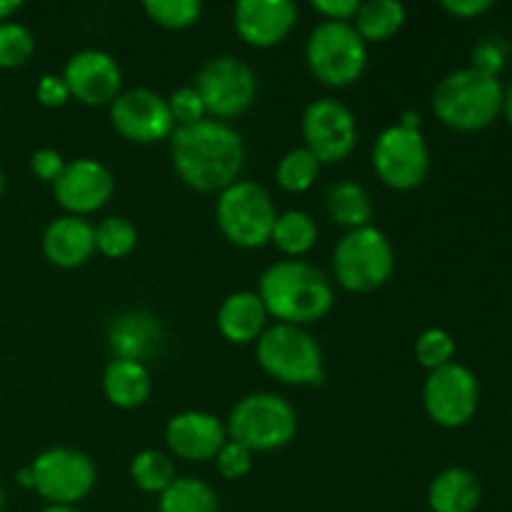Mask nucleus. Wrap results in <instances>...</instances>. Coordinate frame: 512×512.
Segmentation results:
<instances>
[{"label":"nucleus","mask_w":512,"mask_h":512,"mask_svg":"<svg viewBox=\"0 0 512 512\" xmlns=\"http://www.w3.org/2000/svg\"><path fill=\"white\" fill-rule=\"evenodd\" d=\"M170 158L175 173L188 188L198 193H220L243 173L245 145L238 130L228 123L205 118L173 130Z\"/></svg>","instance_id":"nucleus-1"},{"label":"nucleus","mask_w":512,"mask_h":512,"mask_svg":"<svg viewBox=\"0 0 512 512\" xmlns=\"http://www.w3.org/2000/svg\"><path fill=\"white\" fill-rule=\"evenodd\" d=\"M258 295L270 318L298 328L323 320L335 303L328 275L305 260H280L270 265L260 275Z\"/></svg>","instance_id":"nucleus-2"},{"label":"nucleus","mask_w":512,"mask_h":512,"mask_svg":"<svg viewBox=\"0 0 512 512\" xmlns=\"http://www.w3.org/2000/svg\"><path fill=\"white\" fill-rule=\"evenodd\" d=\"M505 88L495 75L475 68L445 75L433 93V113L448 128L460 133H478L495 123L503 113Z\"/></svg>","instance_id":"nucleus-3"},{"label":"nucleus","mask_w":512,"mask_h":512,"mask_svg":"<svg viewBox=\"0 0 512 512\" xmlns=\"http://www.w3.org/2000/svg\"><path fill=\"white\" fill-rule=\"evenodd\" d=\"M255 355L260 368L285 385L305 388L325 380L323 350L318 340L298 325H270L255 343Z\"/></svg>","instance_id":"nucleus-4"},{"label":"nucleus","mask_w":512,"mask_h":512,"mask_svg":"<svg viewBox=\"0 0 512 512\" xmlns=\"http://www.w3.org/2000/svg\"><path fill=\"white\" fill-rule=\"evenodd\" d=\"M275 205L268 190L253 180H235L220 190L215 203V220L220 233L235 248L255 250L270 243L275 225Z\"/></svg>","instance_id":"nucleus-5"},{"label":"nucleus","mask_w":512,"mask_h":512,"mask_svg":"<svg viewBox=\"0 0 512 512\" xmlns=\"http://www.w3.org/2000/svg\"><path fill=\"white\" fill-rule=\"evenodd\" d=\"M228 438L250 453L280 450L298 433V415L285 398L273 393L245 395L228 418Z\"/></svg>","instance_id":"nucleus-6"},{"label":"nucleus","mask_w":512,"mask_h":512,"mask_svg":"<svg viewBox=\"0 0 512 512\" xmlns=\"http://www.w3.org/2000/svg\"><path fill=\"white\" fill-rule=\"evenodd\" d=\"M335 280L350 293H373L390 280L395 250L388 235L375 225L348 230L333 253Z\"/></svg>","instance_id":"nucleus-7"},{"label":"nucleus","mask_w":512,"mask_h":512,"mask_svg":"<svg viewBox=\"0 0 512 512\" xmlns=\"http://www.w3.org/2000/svg\"><path fill=\"white\" fill-rule=\"evenodd\" d=\"M305 60L315 80L330 88H348L358 83L368 63V48L350 23L323 20L310 33Z\"/></svg>","instance_id":"nucleus-8"},{"label":"nucleus","mask_w":512,"mask_h":512,"mask_svg":"<svg viewBox=\"0 0 512 512\" xmlns=\"http://www.w3.org/2000/svg\"><path fill=\"white\" fill-rule=\"evenodd\" d=\"M33 470V490L50 505H70L88 498L95 488L93 460L73 448H48L30 463Z\"/></svg>","instance_id":"nucleus-9"},{"label":"nucleus","mask_w":512,"mask_h":512,"mask_svg":"<svg viewBox=\"0 0 512 512\" xmlns=\"http://www.w3.org/2000/svg\"><path fill=\"white\" fill-rule=\"evenodd\" d=\"M373 170L388 188L415 190L430 173V148L420 130L390 125L373 145Z\"/></svg>","instance_id":"nucleus-10"},{"label":"nucleus","mask_w":512,"mask_h":512,"mask_svg":"<svg viewBox=\"0 0 512 512\" xmlns=\"http://www.w3.org/2000/svg\"><path fill=\"white\" fill-rule=\"evenodd\" d=\"M195 90L205 105V113L215 118H235L253 105L258 80L253 68L233 55L208 60L195 78Z\"/></svg>","instance_id":"nucleus-11"},{"label":"nucleus","mask_w":512,"mask_h":512,"mask_svg":"<svg viewBox=\"0 0 512 512\" xmlns=\"http://www.w3.org/2000/svg\"><path fill=\"white\" fill-rule=\"evenodd\" d=\"M480 385L473 370L460 363H450L445 368L428 375L423 388L425 413L440 428H463L470 423L478 410Z\"/></svg>","instance_id":"nucleus-12"},{"label":"nucleus","mask_w":512,"mask_h":512,"mask_svg":"<svg viewBox=\"0 0 512 512\" xmlns=\"http://www.w3.org/2000/svg\"><path fill=\"white\" fill-rule=\"evenodd\" d=\"M303 140L320 165L340 163L353 153L358 143L355 115L340 100H315L303 113Z\"/></svg>","instance_id":"nucleus-13"},{"label":"nucleus","mask_w":512,"mask_h":512,"mask_svg":"<svg viewBox=\"0 0 512 512\" xmlns=\"http://www.w3.org/2000/svg\"><path fill=\"white\" fill-rule=\"evenodd\" d=\"M110 123H113L115 133L140 145L170 138L175 130L168 98L148 88H133L120 93L110 103Z\"/></svg>","instance_id":"nucleus-14"},{"label":"nucleus","mask_w":512,"mask_h":512,"mask_svg":"<svg viewBox=\"0 0 512 512\" xmlns=\"http://www.w3.org/2000/svg\"><path fill=\"white\" fill-rule=\"evenodd\" d=\"M115 193V178L100 160L78 158L65 163V170L53 183V195L68 215H85L105 208Z\"/></svg>","instance_id":"nucleus-15"},{"label":"nucleus","mask_w":512,"mask_h":512,"mask_svg":"<svg viewBox=\"0 0 512 512\" xmlns=\"http://www.w3.org/2000/svg\"><path fill=\"white\" fill-rule=\"evenodd\" d=\"M63 80L70 98L90 108L110 105L123 88V73L113 55L105 50H80L65 63Z\"/></svg>","instance_id":"nucleus-16"},{"label":"nucleus","mask_w":512,"mask_h":512,"mask_svg":"<svg viewBox=\"0 0 512 512\" xmlns=\"http://www.w3.org/2000/svg\"><path fill=\"white\" fill-rule=\"evenodd\" d=\"M298 23V8L290 0H240L233 25L243 43L253 48L280 45Z\"/></svg>","instance_id":"nucleus-17"},{"label":"nucleus","mask_w":512,"mask_h":512,"mask_svg":"<svg viewBox=\"0 0 512 512\" xmlns=\"http://www.w3.org/2000/svg\"><path fill=\"white\" fill-rule=\"evenodd\" d=\"M228 440V430L215 415L203 410H185L170 418L165 425V443L175 458L190 460V463H205L218 455Z\"/></svg>","instance_id":"nucleus-18"},{"label":"nucleus","mask_w":512,"mask_h":512,"mask_svg":"<svg viewBox=\"0 0 512 512\" xmlns=\"http://www.w3.org/2000/svg\"><path fill=\"white\" fill-rule=\"evenodd\" d=\"M95 253V228L78 215L53 220L43 233V255L55 268L73 270L88 263Z\"/></svg>","instance_id":"nucleus-19"},{"label":"nucleus","mask_w":512,"mask_h":512,"mask_svg":"<svg viewBox=\"0 0 512 512\" xmlns=\"http://www.w3.org/2000/svg\"><path fill=\"white\" fill-rule=\"evenodd\" d=\"M268 318L270 315L258 293L238 290L228 295L218 308V330L228 343H258L260 335L268 330Z\"/></svg>","instance_id":"nucleus-20"},{"label":"nucleus","mask_w":512,"mask_h":512,"mask_svg":"<svg viewBox=\"0 0 512 512\" xmlns=\"http://www.w3.org/2000/svg\"><path fill=\"white\" fill-rule=\"evenodd\" d=\"M160 338H163L160 323L145 310L123 313L108 330V343L115 360H133V363H143L148 355H153Z\"/></svg>","instance_id":"nucleus-21"},{"label":"nucleus","mask_w":512,"mask_h":512,"mask_svg":"<svg viewBox=\"0 0 512 512\" xmlns=\"http://www.w3.org/2000/svg\"><path fill=\"white\" fill-rule=\"evenodd\" d=\"M483 500V483L468 468H448L428 488V505L433 512H475Z\"/></svg>","instance_id":"nucleus-22"},{"label":"nucleus","mask_w":512,"mask_h":512,"mask_svg":"<svg viewBox=\"0 0 512 512\" xmlns=\"http://www.w3.org/2000/svg\"><path fill=\"white\" fill-rule=\"evenodd\" d=\"M103 393L115 408H140L150 398L148 368L133 360H113L103 373Z\"/></svg>","instance_id":"nucleus-23"},{"label":"nucleus","mask_w":512,"mask_h":512,"mask_svg":"<svg viewBox=\"0 0 512 512\" xmlns=\"http://www.w3.org/2000/svg\"><path fill=\"white\" fill-rule=\"evenodd\" d=\"M325 208H328L333 223L348 230L365 228L373 220V200H370L368 190L355 180H340V183L330 185L328 195H325Z\"/></svg>","instance_id":"nucleus-24"},{"label":"nucleus","mask_w":512,"mask_h":512,"mask_svg":"<svg viewBox=\"0 0 512 512\" xmlns=\"http://www.w3.org/2000/svg\"><path fill=\"white\" fill-rule=\"evenodd\" d=\"M405 25V5L398 0H368L360 3L355 25L365 43H380L398 33Z\"/></svg>","instance_id":"nucleus-25"},{"label":"nucleus","mask_w":512,"mask_h":512,"mask_svg":"<svg viewBox=\"0 0 512 512\" xmlns=\"http://www.w3.org/2000/svg\"><path fill=\"white\" fill-rule=\"evenodd\" d=\"M270 243L288 255L290 260H298L300 255L310 253L318 243V225L303 210H288V213L278 215L270 233Z\"/></svg>","instance_id":"nucleus-26"},{"label":"nucleus","mask_w":512,"mask_h":512,"mask_svg":"<svg viewBox=\"0 0 512 512\" xmlns=\"http://www.w3.org/2000/svg\"><path fill=\"white\" fill-rule=\"evenodd\" d=\"M158 512H220L215 490L198 478H175L165 493H160Z\"/></svg>","instance_id":"nucleus-27"},{"label":"nucleus","mask_w":512,"mask_h":512,"mask_svg":"<svg viewBox=\"0 0 512 512\" xmlns=\"http://www.w3.org/2000/svg\"><path fill=\"white\" fill-rule=\"evenodd\" d=\"M130 478L143 493L160 495L175 483L178 475H175V465L168 455L160 450H143L130 463Z\"/></svg>","instance_id":"nucleus-28"},{"label":"nucleus","mask_w":512,"mask_h":512,"mask_svg":"<svg viewBox=\"0 0 512 512\" xmlns=\"http://www.w3.org/2000/svg\"><path fill=\"white\" fill-rule=\"evenodd\" d=\"M320 175V163L308 148H295L280 158L275 180L288 193H305L313 188V183Z\"/></svg>","instance_id":"nucleus-29"},{"label":"nucleus","mask_w":512,"mask_h":512,"mask_svg":"<svg viewBox=\"0 0 512 512\" xmlns=\"http://www.w3.org/2000/svg\"><path fill=\"white\" fill-rule=\"evenodd\" d=\"M138 245V230L123 215H110L95 228V250L105 258L120 260Z\"/></svg>","instance_id":"nucleus-30"},{"label":"nucleus","mask_w":512,"mask_h":512,"mask_svg":"<svg viewBox=\"0 0 512 512\" xmlns=\"http://www.w3.org/2000/svg\"><path fill=\"white\" fill-rule=\"evenodd\" d=\"M143 10L160 28L185 30L198 23L203 15V3L200 0H148Z\"/></svg>","instance_id":"nucleus-31"},{"label":"nucleus","mask_w":512,"mask_h":512,"mask_svg":"<svg viewBox=\"0 0 512 512\" xmlns=\"http://www.w3.org/2000/svg\"><path fill=\"white\" fill-rule=\"evenodd\" d=\"M35 53V38L25 25L0 23V68H23Z\"/></svg>","instance_id":"nucleus-32"},{"label":"nucleus","mask_w":512,"mask_h":512,"mask_svg":"<svg viewBox=\"0 0 512 512\" xmlns=\"http://www.w3.org/2000/svg\"><path fill=\"white\" fill-rule=\"evenodd\" d=\"M415 358L423 368H428L430 373L445 368V365L453 363L455 358V340L448 330L430 328L415 340Z\"/></svg>","instance_id":"nucleus-33"},{"label":"nucleus","mask_w":512,"mask_h":512,"mask_svg":"<svg viewBox=\"0 0 512 512\" xmlns=\"http://www.w3.org/2000/svg\"><path fill=\"white\" fill-rule=\"evenodd\" d=\"M215 465L225 480H240L253 468V453L235 440H225V445L215 455Z\"/></svg>","instance_id":"nucleus-34"},{"label":"nucleus","mask_w":512,"mask_h":512,"mask_svg":"<svg viewBox=\"0 0 512 512\" xmlns=\"http://www.w3.org/2000/svg\"><path fill=\"white\" fill-rule=\"evenodd\" d=\"M168 108H170V115H173V120L180 125H195L200 123V120H205V105L203 100H200L198 90L195 88H178L173 95L168 98Z\"/></svg>","instance_id":"nucleus-35"},{"label":"nucleus","mask_w":512,"mask_h":512,"mask_svg":"<svg viewBox=\"0 0 512 512\" xmlns=\"http://www.w3.org/2000/svg\"><path fill=\"white\" fill-rule=\"evenodd\" d=\"M30 170H33L35 178L45 180V183H55L65 170V160L58 150L40 148L30 155Z\"/></svg>","instance_id":"nucleus-36"},{"label":"nucleus","mask_w":512,"mask_h":512,"mask_svg":"<svg viewBox=\"0 0 512 512\" xmlns=\"http://www.w3.org/2000/svg\"><path fill=\"white\" fill-rule=\"evenodd\" d=\"M505 65V48L498 40H483L473 53V68L485 75H495L498 78L500 68Z\"/></svg>","instance_id":"nucleus-37"},{"label":"nucleus","mask_w":512,"mask_h":512,"mask_svg":"<svg viewBox=\"0 0 512 512\" xmlns=\"http://www.w3.org/2000/svg\"><path fill=\"white\" fill-rule=\"evenodd\" d=\"M35 95H38V100L45 108H60V105H65L70 100L68 85H65L63 75H43V78L38 80Z\"/></svg>","instance_id":"nucleus-38"},{"label":"nucleus","mask_w":512,"mask_h":512,"mask_svg":"<svg viewBox=\"0 0 512 512\" xmlns=\"http://www.w3.org/2000/svg\"><path fill=\"white\" fill-rule=\"evenodd\" d=\"M358 8V0H313L315 13H320L330 23H350V18H355V13H358Z\"/></svg>","instance_id":"nucleus-39"},{"label":"nucleus","mask_w":512,"mask_h":512,"mask_svg":"<svg viewBox=\"0 0 512 512\" xmlns=\"http://www.w3.org/2000/svg\"><path fill=\"white\" fill-rule=\"evenodd\" d=\"M443 8L448 10L450 15H455V18L470 20L488 13V10L493 8V0H445Z\"/></svg>","instance_id":"nucleus-40"},{"label":"nucleus","mask_w":512,"mask_h":512,"mask_svg":"<svg viewBox=\"0 0 512 512\" xmlns=\"http://www.w3.org/2000/svg\"><path fill=\"white\" fill-rule=\"evenodd\" d=\"M20 8H23L20 0H0V23H8L10 15L18 13Z\"/></svg>","instance_id":"nucleus-41"},{"label":"nucleus","mask_w":512,"mask_h":512,"mask_svg":"<svg viewBox=\"0 0 512 512\" xmlns=\"http://www.w3.org/2000/svg\"><path fill=\"white\" fill-rule=\"evenodd\" d=\"M15 480H18L20 488H33V470H30V465H28V468L18 470Z\"/></svg>","instance_id":"nucleus-42"},{"label":"nucleus","mask_w":512,"mask_h":512,"mask_svg":"<svg viewBox=\"0 0 512 512\" xmlns=\"http://www.w3.org/2000/svg\"><path fill=\"white\" fill-rule=\"evenodd\" d=\"M503 113H505V118H508V123L512 128V83L508 85V90H505V95H503Z\"/></svg>","instance_id":"nucleus-43"},{"label":"nucleus","mask_w":512,"mask_h":512,"mask_svg":"<svg viewBox=\"0 0 512 512\" xmlns=\"http://www.w3.org/2000/svg\"><path fill=\"white\" fill-rule=\"evenodd\" d=\"M398 125H403V128H408V130H420V115L418 113H405L403 123H398Z\"/></svg>","instance_id":"nucleus-44"},{"label":"nucleus","mask_w":512,"mask_h":512,"mask_svg":"<svg viewBox=\"0 0 512 512\" xmlns=\"http://www.w3.org/2000/svg\"><path fill=\"white\" fill-rule=\"evenodd\" d=\"M40 512H78V510L70 508V505H48V508H43Z\"/></svg>","instance_id":"nucleus-45"},{"label":"nucleus","mask_w":512,"mask_h":512,"mask_svg":"<svg viewBox=\"0 0 512 512\" xmlns=\"http://www.w3.org/2000/svg\"><path fill=\"white\" fill-rule=\"evenodd\" d=\"M3 188H5V175L3 170H0V195H3Z\"/></svg>","instance_id":"nucleus-46"},{"label":"nucleus","mask_w":512,"mask_h":512,"mask_svg":"<svg viewBox=\"0 0 512 512\" xmlns=\"http://www.w3.org/2000/svg\"><path fill=\"white\" fill-rule=\"evenodd\" d=\"M3 503H5V500H3V488H0V512H3Z\"/></svg>","instance_id":"nucleus-47"}]
</instances>
